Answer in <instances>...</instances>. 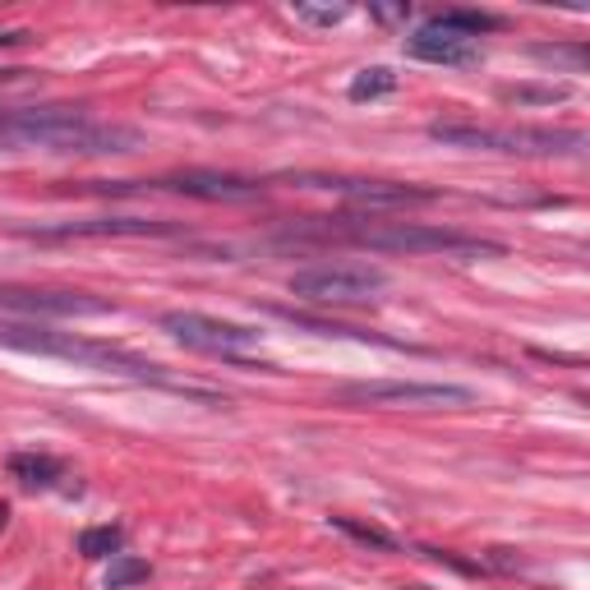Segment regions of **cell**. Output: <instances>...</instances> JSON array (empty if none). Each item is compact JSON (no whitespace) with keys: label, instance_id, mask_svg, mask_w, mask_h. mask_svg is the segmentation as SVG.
I'll return each mask as SVG.
<instances>
[{"label":"cell","instance_id":"277c9868","mask_svg":"<svg viewBox=\"0 0 590 590\" xmlns=\"http://www.w3.org/2000/svg\"><path fill=\"white\" fill-rule=\"evenodd\" d=\"M429 139L466 152H517V158H554V152H581V130H535V125H475V120H433Z\"/></svg>","mask_w":590,"mask_h":590},{"label":"cell","instance_id":"5bb4252c","mask_svg":"<svg viewBox=\"0 0 590 590\" xmlns=\"http://www.w3.org/2000/svg\"><path fill=\"white\" fill-rule=\"evenodd\" d=\"M429 23H433V29L461 33V37H480V33H490V29H503V19L498 14H484V10H443V14H433Z\"/></svg>","mask_w":590,"mask_h":590},{"label":"cell","instance_id":"7402d4cb","mask_svg":"<svg viewBox=\"0 0 590 590\" xmlns=\"http://www.w3.org/2000/svg\"><path fill=\"white\" fill-rule=\"evenodd\" d=\"M369 14H374L378 23H406V19H410V6H374Z\"/></svg>","mask_w":590,"mask_h":590},{"label":"cell","instance_id":"7a4b0ae2","mask_svg":"<svg viewBox=\"0 0 590 590\" xmlns=\"http://www.w3.org/2000/svg\"><path fill=\"white\" fill-rule=\"evenodd\" d=\"M0 346L10 351H23V355H51V361H74V365H88V369H111V374H135L143 383H162L171 393H185V397H199V401H226L217 393H203L194 383H175L162 374V365L152 361H139V355L120 351L111 342H97V337H84V332H56L46 323H23V319H0Z\"/></svg>","mask_w":590,"mask_h":590},{"label":"cell","instance_id":"d6986e66","mask_svg":"<svg viewBox=\"0 0 590 590\" xmlns=\"http://www.w3.org/2000/svg\"><path fill=\"white\" fill-rule=\"evenodd\" d=\"M530 56L535 61H545V65H568L572 74H581L586 69V61H590V51L581 46V42H572V46H530Z\"/></svg>","mask_w":590,"mask_h":590},{"label":"cell","instance_id":"8fae6325","mask_svg":"<svg viewBox=\"0 0 590 590\" xmlns=\"http://www.w3.org/2000/svg\"><path fill=\"white\" fill-rule=\"evenodd\" d=\"M406 56L410 61H429V65H448V69H466V65H480L484 51L475 37H461V33H448V29H416L406 37Z\"/></svg>","mask_w":590,"mask_h":590},{"label":"cell","instance_id":"9c48e42d","mask_svg":"<svg viewBox=\"0 0 590 590\" xmlns=\"http://www.w3.org/2000/svg\"><path fill=\"white\" fill-rule=\"evenodd\" d=\"M33 240H116V236H181V222H158V217H84V222H56V226H23Z\"/></svg>","mask_w":590,"mask_h":590},{"label":"cell","instance_id":"2e32d148","mask_svg":"<svg viewBox=\"0 0 590 590\" xmlns=\"http://www.w3.org/2000/svg\"><path fill=\"white\" fill-rule=\"evenodd\" d=\"M125 549V530L120 526H88L79 530V554L84 558H116Z\"/></svg>","mask_w":590,"mask_h":590},{"label":"cell","instance_id":"5b68a950","mask_svg":"<svg viewBox=\"0 0 590 590\" xmlns=\"http://www.w3.org/2000/svg\"><path fill=\"white\" fill-rule=\"evenodd\" d=\"M342 401L351 406H383V410H466L475 393L461 383H420V378H369V383H342Z\"/></svg>","mask_w":590,"mask_h":590},{"label":"cell","instance_id":"ac0fdd59","mask_svg":"<svg viewBox=\"0 0 590 590\" xmlns=\"http://www.w3.org/2000/svg\"><path fill=\"white\" fill-rule=\"evenodd\" d=\"M152 577V568L135 554H116L111 568H107V590H130V586H143Z\"/></svg>","mask_w":590,"mask_h":590},{"label":"cell","instance_id":"ba28073f","mask_svg":"<svg viewBox=\"0 0 590 590\" xmlns=\"http://www.w3.org/2000/svg\"><path fill=\"white\" fill-rule=\"evenodd\" d=\"M0 314H19L23 323H33V319H93V314H111V304L88 296V291L0 287Z\"/></svg>","mask_w":590,"mask_h":590},{"label":"cell","instance_id":"30bf717a","mask_svg":"<svg viewBox=\"0 0 590 590\" xmlns=\"http://www.w3.org/2000/svg\"><path fill=\"white\" fill-rule=\"evenodd\" d=\"M314 190H337L342 199H351L355 208H420V203H433L439 194L420 190V185H393V181H304Z\"/></svg>","mask_w":590,"mask_h":590},{"label":"cell","instance_id":"9a60e30c","mask_svg":"<svg viewBox=\"0 0 590 590\" xmlns=\"http://www.w3.org/2000/svg\"><path fill=\"white\" fill-rule=\"evenodd\" d=\"M397 88V74L388 65H369L351 79V101H374V97H388Z\"/></svg>","mask_w":590,"mask_h":590},{"label":"cell","instance_id":"44dd1931","mask_svg":"<svg viewBox=\"0 0 590 590\" xmlns=\"http://www.w3.org/2000/svg\"><path fill=\"white\" fill-rule=\"evenodd\" d=\"M507 101H568L572 88H562V84H545V88H503Z\"/></svg>","mask_w":590,"mask_h":590},{"label":"cell","instance_id":"3957f363","mask_svg":"<svg viewBox=\"0 0 590 590\" xmlns=\"http://www.w3.org/2000/svg\"><path fill=\"white\" fill-rule=\"evenodd\" d=\"M323 240H351V245H365L378 254H452V259H480V254H507L503 240H484L471 236V230H452V226H425V222H369V217H342L332 222L323 217L319 226Z\"/></svg>","mask_w":590,"mask_h":590},{"label":"cell","instance_id":"cb8c5ba5","mask_svg":"<svg viewBox=\"0 0 590 590\" xmlns=\"http://www.w3.org/2000/svg\"><path fill=\"white\" fill-rule=\"evenodd\" d=\"M6 526H10V507H6V503H0V530H6Z\"/></svg>","mask_w":590,"mask_h":590},{"label":"cell","instance_id":"7c38bea8","mask_svg":"<svg viewBox=\"0 0 590 590\" xmlns=\"http://www.w3.org/2000/svg\"><path fill=\"white\" fill-rule=\"evenodd\" d=\"M152 190H175V194L203 199V203H249L264 194L254 181L222 175V171H185V175H171V181H152Z\"/></svg>","mask_w":590,"mask_h":590},{"label":"cell","instance_id":"603a6c76","mask_svg":"<svg viewBox=\"0 0 590 590\" xmlns=\"http://www.w3.org/2000/svg\"><path fill=\"white\" fill-rule=\"evenodd\" d=\"M19 42H29V33H0V46H19Z\"/></svg>","mask_w":590,"mask_h":590},{"label":"cell","instance_id":"6da1fadb","mask_svg":"<svg viewBox=\"0 0 590 590\" xmlns=\"http://www.w3.org/2000/svg\"><path fill=\"white\" fill-rule=\"evenodd\" d=\"M0 148H42L74 152V158H111V152H139L143 135L135 125L93 120L79 107H19L0 111Z\"/></svg>","mask_w":590,"mask_h":590},{"label":"cell","instance_id":"e0dca14e","mask_svg":"<svg viewBox=\"0 0 590 590\" xmlns=\"http://www.w3.org/2000/svg\"><path fill=\"white\" fill-rule=\"evenodd\" d=\"M332 526H337L342 535H351L355 545H365V549H383V554H393V549H397V535L378 530V526H369V522H355V517H332Z\"/></svg>","mask_w":590,"mask_h":590},{"label":"cell","instance_id":"4fadbf2b","mask_svg":"<svg viewBox=\"0 0 590 590\" xmlns=\"http://www.w3.org/2000/svg\"><path fill=\"white\" fill-rule=\"evenodd\" d=\"M10 475L29 490H51L61 475H65V461L61 457H46V452H14L10 457Z\"/></svg>","mask_w":590,"mask_h":590},{"label":"cell","instance_id":"52a82bcc","mask_svg":"<svg viewBox=\"0 0 590 590\" xmlns=\"http://www.w3.org/2000/svg\"><path fill=\"white\" fill-rule=\"evenodd\" d=\"M162 332H171L181 346L203 351V355H222V361H236L249 346H259V332L230 319H213L199 310H167L162 314Z\"/></svg>","mask_w":590,"mask_h":590},{"label":"cell","instance_id":"ffe728a7","mask_svg":"<svg viewBox=\"0 0 590 590\" xmlns=\"http://www.w3.org/2000/svg\"><path fill=\"white\" fill-rule=\"evenodd\" d=\"M351 10L346 6H296V19L310 23V29H337Z\"/></svg>","mask_w":590,"mask_h":590},{"label":"cell","instance_id":"8992f818","mask_svg":"<svg viewBox=\"0 0 590 590\" xmlns=\"http://www.w3.org/2000/svg\"><path fill=\"white\" fill-rule=\"evenodd\" d=\"M388 287V272L374 264H310L291 272V296L310 304H361Z\"/></svg>","mask_w":590,"mask_h":590}]
</instances>
